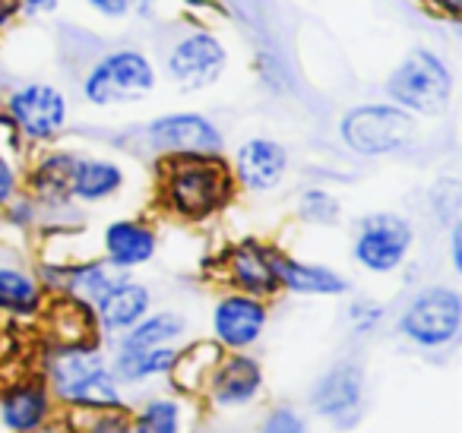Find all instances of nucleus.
<instances>
[{"instance_id":"obj_22","label":"nucleus","mask_w":462,"mask_h":433,"mask_svg":"<svg viewBox=\"0 0 462 433\" xmlns=\"http://www.w3.org/2000/svg\"><path fill=\"white\" fill-rule=\"evenodd\" d=\"M276 275L279 288L289 294H298V298H342L352 288V281L339 269L298 260V256L285 253V250H279L276 256Z\"/></svg>"},{"instance_id":"obj_36","label":"nucleus","mask_w":462,"mask_h":433,"mask_svg":"<svg viewBox=\"0 0 462 433\" xmlns=\"http://www.w3.org/2000/svg\"><path fill=\"white\" fill-rule=\"evenodd\" d=\"M20 23V10L14 0H0V35H7L10 29Z\"/></svg>"},{"instance_id":"obj_30","label":"nucleus","mask_w":462,"mask_h":433,"mask_svg":"<svg viewBox=\"0 0 462 433\" xmlns=\"http://www.w3.org/2000/svg\"><path fill=\"white\" fill-rule=\"evenodd\" d=\"M89 424L79 433H130V418L124 408H111V411H86Z\"/></svg>"},{"instance_id":"obj_1","label":"nucleus","mask_w":462,"mask_h":433,"mask_svg":"<svg viewBox=\"0 0 462 433\" xmlns=\"http://www.w3.org/2000/svg\"><path fill=\"white\" fill-rule=\"evenodd\" d=\"M159 206L180 222H206L235 199L225 155H165L159 159Z\"/></svg>"},{"instance_id":"obj_15","label":"nucleus","mask_w":462,"mask_h":433,"mask_svg":"<svg viewBox=\"0 0 462 433\" xmlns=\"http://www.w3.org/2000/svg\"><path fill=\"white\" fill-rule=\"evenodd\" d=\"M203 389L212 405L222 408V411L247 408L263 389V367L247 351H222L212 373L206 376Z\"/></svg>"},{"instance_id":"obj_23","label":"nucleus","mask_w":462,"mask_h":433,"mask_svg":"<svg viewBox=\"0 0 462 433\" xmlns=\"http://www.w3.org/2000/svg\"><path fill=\"white\" fill-rule=\"evenodd\" d=\"M180 348L178 345H155V348H115V357H111V373H115L117 382H127V386H136V382L155 380V376H168L178 361Z\"/></svg>"},{"instance_id":"obj_21","label":"nucleus","mask_w":462,"mask_h":433,"mask_svg":"<svg viewBox=\"0 0 462 433\" xmlns=\"http://www.w3.org/2000/svg\"><path fill=\"white\" fill-rule=\"evenodd\" d=\"M127 184V171L117 159L108 155L77 152L70 171V199L73 206H98L115 199Z\"/></svg>"},{"instance_id":"obj_25","label":"nucleus","mask_w":462,"mask_h":433,"mask_svg":"<svg viewBox=\"0 0 462 433\" xmlns=\"http://www.w3.org/2000/svg\"><path fill=\"white\" fill-rule=\"evenodd\" d=\"M218 357H222V348L216 342H193L190 348H180L178 361H174L168 376H174L178 386L184 389H203L206 376L212 373Z\"/></svg>"},{"instance_id":"obj_9","label":"nucleus","mask_w":462,"mask_h":433,"mask_svg":"<svg viewBox=\"0 0 462 433\" xmlns=\"http://www.w3.org/2000/svg\"><path fill=\"white\" fill-rule=\"evenodd\" d=\"M140 140L155 159L165 155H225V134L203 111H165L140 127Z\"/></svg>"},{"instance_id":"obj_31","label":"nucleus","mask_w":462,"mask_h":433,"mask_svg":"<svg viewBox=\"0 0 462 433\" xmlns=\"http://www.w3.org/2000/svg\"><path fill=\"white\" fill-rule=\"evenodd\" d=\"M23 193V171L16 168V161L0 149V209L10 206Z\"/></svg>"},{"instance_id":"obj_18","label":"nucleus","mask_w":462,"mask_h":433,"mask_svg":"<svg viewBox=\"0 0 462 433\" xmlns=\"http://www.w3.org/2000/svg\"><path fill=\"white\" fill-rule=\"evenodd\" d=\"M159 253V231L146 218H115L102 228V260L124 272L143 269Z\"/></svg>"},{"instance_id":"obj_20","label":"nucleus","mask_w":462,"mask_h":433,"mask_svg":"<svg viewBox=\"0 0 462 433\" xmlns=\"http://www.w3.org/2000/svg\"><path fill=\"white\" fill-rule=\"evenodd\" d=\"M54 395L45 380L10 382L0 395V420L10 433H35L51 420Z\"/></svg>"},{"instance_id":"obj_16","label":"nucleus","mask_w":462,"mask_h":433,"mask_svg":"<svg viewBox=\"0 0 462 433\" xmlns=\"http://www.w3.org/2000/svg\"><path fill=\"white\" fill-rule=\"evenodd\" d=\"M48 304V291L39 279V269L16 247L0 244V313L7 317H39Z\"/></svg>"},{"instance_id":"obj_24","label":"nucleus","mask_w":462,"mask_h":433,"mask_svg":"<svg viewBox=\"0 0 462 433\" xmlns=\"http://www.w3.org/2000/svg\"><path fill=\"white\" fill-rule=\"evenodd\" d=\"M187 336V317L178 310H149L136 326H130L124 336H117L115 348H155V345H174Z\"/></svg>"},{"instance_id":"obj_2","label":"nucleus","mask_w":462,"mask_h":433,"mask_svg":"<svg viewBox=\"0 0 462 433\" xmlns=\"http://www.w3.org/2000/svg\"><path fill=\"white\" fill-rule=\"evenodd\" d=\"M42 373L54 399L77 411L124 408L121 382L96 342H54L42 357Z\"/></svg>"},{"instance_id":"obj_27","label":"nucleus","mask_w":462,"mask_h":433,"mask_svg":"<svg viewBox=\"0 0 462 433\" xmlns=\"http://www.w3.org/2000/svg\"><path fill=\"white\" fill-rule=\"evenodd\" d=\"M295 212L304 225L314 228H336L342 222V203L336 193H329L327 187H304L298 193Z\"/></svg>"},{"instance_id":"obj_26","label":"nucleus","mask_w":462,"mask_h":433,"mask_svg":"<svg viewBox=\"0 0 462 433\" xmlns=\"http://www.w3.org/2000/svg\"><path fill=\"white\" fill-rule=\"evenodd\" d=\"M184 427V408L178 399L155 395L130 418V433H180Z\"/></svg>"},{"instance_id":"obj_12","label":"nucleus","mask_w":462,"mask_h":433,"mask_svg":"<svg viewBox=\"0 0 462 433\" xmlns=\"http://www.w3.org/2000/svg\"><path fill=\"white\" fill-rule=\"evenodd\" d=\"M228 171L238 190L251 197H266L285 184L291 171V152L285 149V143L273 136H247L231 155Z\"/></svg>"},{"instance_id":"obj_10","label":"nucleus","mask_w":462,"mask_h":433,"mask_svg":"<svg viewBox=\"0 0 462 433\" xmlns=\"http://www.w3.org/2000/svg\"><path fill=\"white\" fill-rule=\"evenodd\" d=\"M415 247V228L399 212H367L355 225L352 260L371 275H393Z\"/></svg>"},{"instance_id":"obj_8","label":"nucleus","mask_w":462,"mask_h":433,"mask_svg":"<svg viewBox=\"0 0 462 433\" xmlns=\"http://www.w3.org/2000/svg\"><path fill=\"white\" fill-rule=\"evenodd\" d=\"M462 294L449 285H428L402 307L396 332L409 345L424 351H440L459 338Z\"/></svg>"},{"instance_id":"obj_13","label":"nucleus","mask_w":462,"mask_h":433,"mask_svg":"<svg viewBox=\"0 0 462 433\" xmlns=\"http://www.w3.org/2000/svg\"><path fill=\"white\" fill-rule=\"evenodd\" d=\"M276 256L279 247L260 241V237H245L231 244L222 256V279L231 291L254 294L260 300H273L282 294L276 275Z\"/></svg>"},{"instance_id":"obj_32","label":"nucleus","mask_w":462,"mask_h":433,"mask_svg":"<svg viewBox=\"0 0 462 433\" xmlns=\"http://www.w3.org/2000/svg\"><path fill=\"white\" fill-rule=\"evenodd\" d=\"M86 10L105 23H124L134 14V0H83Z\"/></svg>"},{"instance_id":"obj_6","label":"nucleus","mask_w":462,"mask_h":433,"mask_svg":"<svg viewBox=\"0 0 462 433\" xmlns=\"http://www.w3.org/2000/svg\"><path fill=\"white\" fill-rule=\"evenodd\" d=\"M339 143L358 159H386L418 143V117L386 102H358L342 111Z\"/></svg>"},{"instance_id":"obj_28","label":"nucleus","mask_w":462,"mask_h":433,"mask_svg":"<svg viewBox=\"0 0 462 433\" xmlns=\"http://www.w3.org/2000/svg\"><path fill=\"white\" fill-rule=\"evenodd\" d=\"M383 317H386V307L374 298H355L346 310L348 329H352L355 336H371L374 329H380Z\"/></svg>"},{"instance_id":"obj_11","label":"nucleus","mask_w":462,"mask_h":433,"mask_svg":"<svg viewBox=\"0 0 462 433\" xmlns=\"http://www.w3.org/2000/svg\"><path fill=\"white\" fill-rule=\"evenodd\" d=\"M270 326V300L245 291H225L216 298L209 313L212 342L222 351H251Z\"/></svg>"},{"instance_id":"obj_14","label":"nucleus","mask_w":462,"mask_h":433,"mask_svg":"<svg viewBox=\"0 0 462 433\" xmlns=\"http://www.w3.org/2000/svg\"><path fill=\"white\" fill-rule=\"evenodd\" d=\"M310 408L339 430H348L361 420L365 408V370L355 361L329 367L310 392Z\"/></svg>"},{"instance_id":"obj_33","label":"nucleus","mask_w":462,"mask_h":433,"mask_svg":"<svg viewBox=\"0 0 462 433\" xmlns=\"http://www.w3.org/2000/svg\"><path fill=\"white\" fill-rule=\"evenodd\" d=\"M421 7L428 10V16L449 26H459L462 23V0H421Z\"/></svg>"},{"instance_id":"obj_5","label":"nucleus","mask_w":462,"mask_h":433,"mask_svg":"<svg viewBox=\"0 0 462 433\" xmlns=\"http://www.w3.org/2000/svg\"><path fill=\"white\" fill-rule=\"evenodd\" d=\"M456 77L449 60L428 45H415L396 60L383 79V98L418 121L443 117L453 105Z\"/></svg>"},{"instance_id":"obj_34","label":"nucleus","mask_w":462,"mask_h":433,"mask_svg":"<svg viewBox=\"0 0 462 433\" xmlns=\"http://www.w3.org/2000/svg\"><path fill=\"white\" fill-rule=\"evenodd\" d=\"M16 10H20V20H45L60 10L64 0H14Z\"/></svg>"},{"instance_id":"obj_19","label":"nucleus","mask_w":462,"mask_h":433,"mask_svg":"<svg viewBox=\"0 0 462 433\" xmlns=\"http://www.w3.org/2000/svg\"><path fill=\"white\" fill-rule=\"evenodd\" d=\"M73 161H77V152L73 149H60L58 143L54 146H45L39 155H35L32 168L26 174V193L39 203L42 212H54V209H70V171Z\"/></svg>"},{"instance_id":"obj_35","label":"nucleus","mask_w":462,"mask_h":433,"mask_svg":"<svg viewBox=\"0 0 462 433\" xmlns=\"http://www.w3.org/2000/svg\"><path fill=\"white\" fill-rule=\"evenodd\" d=\"M447 247H449V266H453V272H462V222L459 218L449 222Z\"/></svg>"},{"instance_id":"obj_4","label":"nucleus","mask_w":462,"mask_h":433,"mask_svg":"<svg viewBox=\"0 0 462 433\" xmlns=\"http://www.w3.org/2000/svg\"><path fill=\"white\" fill-rule=\"evenodd\" d=\"M0 117L16 136V143L29 149H45L67 134L73 105L64 86L51 79H23L0 92Z\"/></svg>"},{"instance_id":"obj_7","label":"nucleus","mask_w":462,"mask_h":433,"mask_svg":"<svg viewBox=\"0 0 462 433\" xmlns=\"http://www.w3.org/2000/svg\"><path fill=\"white\" fill-rule=\"evenodd\" d=\"M228 64L231 51L222 35L206 26H190L168 41L159 60V77L168 79L180 96H199L222 83Z\"/></svg>"},{"instance_id":"obj_29","label":"nucleus","mask_w":462,"mask_h":433,"mask_svg":"<svg viewBox=\"0 0 462 433\" xmlns=\"http://www.w3.org/2000/svg\"><path fill=\"white\" fill-rule=\"evenodd\" d=\"M304 430H308V424H304L301 414H298L295 408L282 405V408H273V411L266 414L257 433H304Z\"/></svg>"},{"instance_id":"obj_3","label":"nucleus","mask_w":462,"mask_h":433,"mask_svg":"<svg viewBox=\"0 0 462 433\" xmlns=\"http://www.w3.org/2000/svg\"><path fill=\"white\" fill-rule=\"evenodd\" d=\"M159 64L149 51L136 45L108 48L86 64L77 83L79 102L96 111L140 105L159 89Z\"/></svg>"},{"instance_id":"obj_17","label":"nucleus","mask_w":462,"mask_h":433,"mask_svg":"<svg viewBox=\"0 0 462 433\" xmlns=\"http://www.w3.org/2000/svg\"><path fill=\"white\" fill-rule=\"evenodd\" d=\"M152 310V291L149 285H143L140 279H134V272H124L102 298L92 304V319H96L98 336L117 338L140 323L146 313Z\"/></svg>"}]
</instances>
